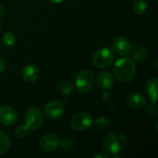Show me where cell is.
<instances>
[{
  "instance_id": "6da1fadb",
  "label": "cell",
  "mask_w": 158,
  "mask_h": 158,
  "mask_svg": "<svg viewBox=\"0 0 158 158\" xmlns=\"http://www.w3.org/2000/svg\"><path fill=\"white\" fill-rule=\"evenodd\" d=\"M128 145V139L124 133L119 131L108 132L102 141L103 149L113 156H117L126 149Z\"/></svg>"
},
{
  "instance_id": "7a4b0ae2",
  "label": "cell",
  "mask_w": 158,
  "mask_h": 158,
  "mask_svg": "<svg viewBox=\"0 0 158 158\" xmlns=\"http://www.w3.org/2000/svg\"><path fill=\"white\" fill-rule=\"evenodd\" d=\"M114 76L121 82L131 81L136 72L134 61L130 57H122L118 59L114 65Z\"/></svg>"
},
{
  "instance_id": "3957f363",
  "label": "cell",
  "mask_w": 158,
  "mask_h": 158,
  "mask_svg": "<svg viewBox=\"0 0 158 158\" xmlns=\"http://www.w3.org/2000/svg\"><path fill=\"white\" fill-rule=\"evenodd\" d=\"M94 85V76L90 70H81L80 71L75 78V86L76 89L81 93L89 92Z\"/></svg>"
},
{
  "instance_id": "277c9868",
  "label": "cell",
  "mask_w": 158,
  "mask_h": 158,
  "mask_svg": "<svg viewBox=\"0 0 158 158\" xmlns=\"http://www.w3.org/2000/svg\"><path fill=\"white\" fill-rule=\"evenodd\" d=\"M114 62V53L108 48H101L93 56V63L96 68L107 69Z\"/></svg>"
},
{
  "instance_id": "5b68a950",
  "label": "cell",
  "mask_w": 158,
  "mask_h": 158,
  "mask_svg": "<svg viewBox=\"0 0 158 158\" xmlns=\"http://www.w3.org/2000/svg\"><path fill=\"white\" fill-rule=\"evenodd\" d=\"M25 127L31 131H35L39 129L44 123V115L41 110L37 107H31L27 110L24 116Z\"/></svg>"
},
{
  "instance_id": "8992f818",
  "label": "cell",
  "mask_w": 158,
  "mask_h": 158,
  "mask_svg": "<svg viewBox=\"0 0 158 158\" xmlns=\"http://www.w3.org/2000/svg\"><path fill=\"white\" fill-rule=\"evenodd\" d=\"M94 123L92 115L87 112H81L74 115L70 120V127L76 131H84Z\"/></svg>"
},
{
  "instance_id": "52a82bcc",
  "label": "cell",
  "mask_w": 158,
  "mask_h": 158,
  "mask_svg": "<svg viewBox=\"0 0 158 158\" xmlns=\"http://www.w3.org/2000/svg\"><path fill=\"white\" fill-rule=\"evenodd\" d=\"M44 115L50 119H57L62 117L64 112V107L60 102L57 101H51L45 104L44 106Z\"/></svg>"
},
{
  "instance_id": "ba28073f",
  "label": "cell",
  "mask_w": 158,
  "mask_h": 158,
  "mask_svg": "<svg viewBox=\"0 0 158 158\" xmlns=\"http://www.w3.org/2000/svg\"><path fill=\"white\" fill-rule=\"evenodd\" d=\"M60 140L55 133H47L44 135L40 141V146L44 152H53L59 146Z\"/></svg>"
},
{
  "instance_id": "9c48e42d",
  "label": "cell",
  "mask_w": 158,
  "mask_h": 158,
  "mask_svg": "<svg viewBox=\"0 0 158 158\" xmlns=\"http://www.w3.org/2000/svg\"><path fill=\"white\" fill-rule=\"evenodd\" d=\"M17 121V112L14 108L4 106L0 107V124L5 126L14 125Z\"/></svg>"
},
{
  "instance_id": "30bf717a",
  "label": "cell",
  "mask_w": 158,
  "mask_h": 158,
  "mask_svg": "<svg viewBox=\"0 0 158 158\" xmlns=\"http://www.w3.org/2000/svg\"><path fill=\"white\" fill-rule=\"evenodd\" d=\"M113 50L115 53L120 56H126L131 49V42L123 36H118L113 41Z\"/></svg>"
},
{
  "instance_id": "8fae6325",
  "label": "cell",
  "mask_w": 158,
  "mask_h": 158,
  "mask_svg": "<svg viewBox=\"0 0 158 158\" xmlns=\"http://www.w3.org/2000/svg\"><path fill=\"white\" fill-rule=\"evenodd\" d=\"M115 84V77L109 71H102L96 78V85L102 90H108Z\"/></svg>"
},
{
  "instance_id": "7c38bea8",
  "label": "cell",
  "mask_w": 158,
  "mask_h": 158,
  "mask_svg": "<svg viewBox=\"0 0 158 158\" xmlns=\"http://www.w3.org/2000/svg\"><path fill=\"white\" fill-rule=\"evenodd\" d=\"M126 103H127V106L130 108L141 109V108H143L145 106V99H144V97L142 94H136V93H132V94H130L127 96Z\"/></svg>"
},
{
  "instance_id": "4fadbf2b",
  "label": "cell",
  "mask_w": 158,
  "mask_h": 158,
  "mask_svg": "<svg viewBox=\"0 0 158 158\" xmlns=\"http://www.w3.org/2000/svg\"><path fill=\"white\" fill-rule=\"evenodd\" d=\"M22 78L24 81L28 82H33L35 81L39 77V69L34 65H28L23 68L22 69Z\"/></svg>"
},
{
  "instance_id": "5bb4252c",
  "label": "cell",
  "mask_w": 158,
  "mask_h": 158,
  "mask_svg": "<svg viewBox=\"0 0 158 158\" xmlns=\"http://www.w3.org/2000/svg\"><path fill=\"white\" fill-rule=\"evenodd\" d=\"M146 94L153 103H156L157 100V78L153 77L146 82Z\"/></svg>"
},
{
  "instance_id": "9a60e30c",
  "label": "cell",
  "mask_w": 158,
  "mask_h": 158,
  "mask_svg": "<svg viewBox=\"0 0 158 158\" xmlns=\"http://www.w3.org/2000/svg\"><path fill=\"white\" fill-rule=\"evenodd\" d=\"M147 50L143 46H137L132 50V58L136 62H143L147 57Z\"/></svg>"
},
{
  "instance_id": "2e32d148",
  "label": "cell",
  "mask_w": 158,
  "mask_h": 158,
  "mask_svg": "<svg viewBox=\"0 0 158 158\" xmlns=\"http://www.w3.org/2000/svg\"><path fill=\"white\" fill-rule=\"evenodd\" d=\"M10 146L11 143L9 138L5 132L0 131V155H4L7 153L10 149Z\"/></svg>"
},
{
  "instance_id": "e0dca14e",
  "label": "cell",
  "mask_w": 158,
  "mask_h": 158,
  "mask_svg": "<svg viewBox=\"0 0 158 158\" xmlns=\"http://www.w3.org/2000/svg\"><path fill=\"white\" fill-rule=\"evenodd\" d=\"M148 8V6H147V3L143 0H136L133 5H132V10L134 13L136 14H143L146 12Z\"/></svg>"
},
{
  "instance_id": "ac0fdd59",
  "label": "cell",
  "mask_w": 158,
  "mask_h": 158,
  "mask_svg": "<svg viewBox=\"0 0 158 158\" xmlns=\"http://www.w3.org/2000/svg\"><path fill=\"white\" fill-rule=\"evenodd\" d=\"M72 90H73V85L69 81H61L57 85L58 93L61 94H64V95H68V94H71Z\"/></svg>"
},
{
  "instance_id": "d6986e66",
  "label": "cell",
  "mask_w": 158,
  "mask_h": 158,
  "mask_svg": "<svg viewBox=\"0 0 158 158\" xmlns=\"http://www.w3.org/2000/svg\"><path fill=\"white\" fill-rule=\"evenodd\" d=\"M94 126L96 129L98 130H106L110 127V122L107 118H103V117H100V118H97L95 120H94Z\"/></svg>"
},
{
  "instance_id": "ffe728a7",
  "label": "cell",
  "mask_w": 158,
  "mask_h": 158,
  "mask_svg": "<svg viewBox=\"0 0 158 158\" xmlns=\"http://www.w3.org/2000/svg\"><path fill=\"white\" fill-rule=\"evenodd\" d=\"M3 43L6 47H12L16 43L15 35L10 31H6L3 36Z\"/></svg>"
},
{
  "instance_id": "44dd1931",
  "label": "cell",
  "mask_w": 158,
  "mask_h": 158,
  "mask_svg": "<svg viewBox=\"0 0 158 158\" xmlns=\"http://www.w3.org/2000/svg\"><path fill=\"white\" fill-rule=\"evenodd\" d=\"M29 130L24 126V125H19L16 130H15V133L19 138H25L28 136L29 134Z\"/></svg>"
},
{
  "instance_id": "7402d4cb",
  "label": "cell",
  "mask_w": 158,
  "mask_h": 158,
  "mask_svg": "<svg viewBox=\"0 0 158 158\" xmlns=\"http://www.w3.org/2000/svg\"><path fill=\"white\" fill-rule=\"evenodd\" d=\"M59 145H61V147H63L65 150H71L74 146V142L71 139L66 138L59 143Z\"/></svg>"
},
{
  "instance_id": "603a6c76",
  "label": "cell",
  "mask_w": 158,
  "mask_h": 158,
  "mask_svg": "<svg viewBox=\"0 0 158 158\" xmlns=\"http://www.w3.org/2000/svg\"><path fill=\"white\" fill-rule=\"evenodd\" d=\"M157 106H156V103H153L152 105L149 106V107L147 108V113L150 116H156L157 114Z\"/></svg>"
},
{
  "instance_id": "cb8c5ba5",
  "label": "cell",
  "mask_w": 158,
  "mask_h": 158,
  "mask_svg": "<svg viewBox=\"0 0 158 158\" xmlns=\"http://www.w3.org/2000/svg\"><path fill=\"white\" fill-rule=\"evenodd\" d=\"M5 69H6V63L2 58H0V73L4 72Z\"/></svg>"
},
{
  "instance_id": "d4e9b609",
  "label": "cell",
  "mask_w": 158,
  "mask_h": 158,
  "mask_svg": "<svg viewBox=\"0 0 158 158\" xmlns=\"http://www.w3.org/2000/svg\"><path fill=\"white\" fill-rule=\"evenodd\" d=\"M94 158H108L109 156L106 155V154H103V153H100V154H97V155H95L94 156Z\"/></svg>"
},
{
  "instance_id": "484cf974",
  "label": "cell",
  "mask_w": 158,
  "mask_h": 158,
  "mask_svg": "<svg viewBox=\"0 0 158 158\" xmlns=\"http://www.w3.org/2000/svg\"><path fill=\"white\" fill-rule=\"evenodd\" d=\"M47 1H49L50 3H53V4H61L65 0H47Z\"/></svg>"
},
{
  "instance_id": "4316f807",
  "label": "cell",
  "mask_w": 158,
  "mask_h": 158,
  "mask_svg": "<svg viewBox=\"0 0 158 158\" xmlns=\"http://www.w3.org/2000/svg\"><path fill=\"white\" fill-rule=\"evenodd\" d=\"M4 13H5V8H4V6L2 5H0V17L2 15H4Z\"/></svg>"
},
{
  "instance_id": "83f0119b",
  "label": "cell",
  "mask_w": 158,
  "mask_h": 158,
  "mask_svg": "<svg viewBox=\"0 0 158 158\" xmlns=\"http://www.w3.org/2000/svg\"><path fill=\"white\" fill-rule=\"evenodd\" d=\"M0 29H1V22H0Z\"/></svg>"
}]
</instances>
